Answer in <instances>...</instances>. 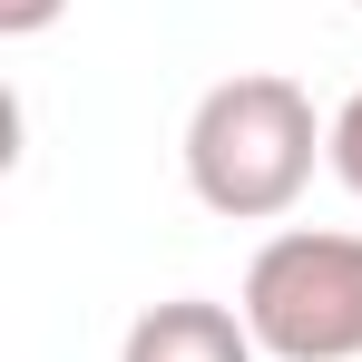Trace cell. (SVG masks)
<instances>
[{
    "instance_id": "1",
    "label": "cell",
    "mask_w": 362,
    "mask_h": 362,
    "mask_svg": "<svg viewBox=\"0 0 362 362\" xmlns=\"http://www.w3.org/2000/svg\"><path fill=\"white\" fill-rule=\"evenodd\" d=\"M186 186L206 216L226 226H274L294 216V196L313 186V167H333V118H313L284 69H235L186 108Z\"/></svg>"
},
{
    "instance_id": "2",
    "label": "cell",
    "mask_w": 362,
    "mask_h": 362,
    "mask_svg": "<svg viewBox=\"0 0 362 362\" xmlns=\"http://www.w3.org/2000/svg\"><path fill=\"white\" fill-rule=\"evenodd\" d=\"M235 313L274 362H362V235L333 226L264 235L235 284Z\"/></svg>"
},
{
    "instance_id": "3",
    "label": "cell",
    "mask_w": 362,
    "mask_h": 362,
    "mask_svg": "<svg viewBox=\"0 0 362 362\" xmlns=\"http://www.w3.org/2000/svg\"><path fill=\"white\" fill-rule=\"evenodd\" d=\"M118 362H264V343L245 333L235 303H206V294H167L127 323Z\"/></svg>"
},
{
    "instance_id": "4",
    "label": "cell",
    "mask_w": 362,
    "mask_h": 362,
    "mask_svg": "<svg viewBox=\"0 0 362 362\" xmlns=\"http://www.w3.org/2000/svg\"><path fill=\"white\" fill-rule=\"evenodd\" d=\"M333 177L362 196V88L343 98V108H333Z\"/></svg>"
},
{
    "instance_id": "5",
    "label": "cell",
    "mask_w": 362,
    "mask_h": 362,
    "mask_svg": "<svg viewBox=\"0 0 362 362\" xmlns=\"http://www.w3.org/2000/svg\"><path fill=\"white\" fill-rule=\"evenodd\" d=\"M59 10H69V0H0V40H40Z\"/></svg>"
},
{
    "instance_id": "6",
    "label": "cell",
    "mask_w": 362,
    "mask_h": 362,
    "mask_svg": "<svg viewBox=\"0 0 362 362\" xmlns=\"http://www.w3.org/2000/svg\"><path fill=\"white\" fill-rule=\"evenodd\" d=\"M353 10H362V0H353Z\"/></svg>"
}]
</instances>
